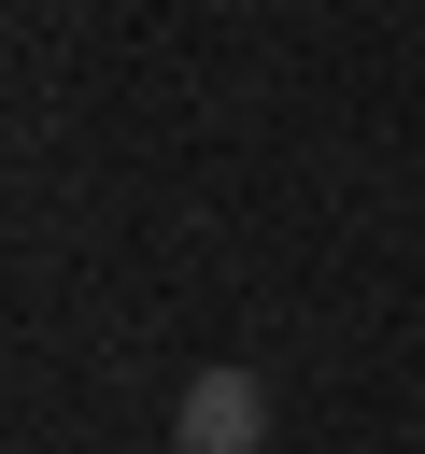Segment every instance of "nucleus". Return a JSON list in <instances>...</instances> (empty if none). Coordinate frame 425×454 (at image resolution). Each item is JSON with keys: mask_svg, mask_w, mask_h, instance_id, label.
I'll use <instances>...</instances> for the list:
<instances>
[{"mask_svg": "<svg viewBox=\"0 0 425 454\" xmlns=\"http://www.w3.org/2000/svg\"><path fill=\"white\" fill-rule=\"evenodd\" d=\"M170 454H269V383L255 369H198L170 411Z\"/></svg>", "mask_w": 425, "mask_h": 454, "instance_id": "f257e3e1", "label": "nucleus"}]
</instances>
